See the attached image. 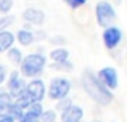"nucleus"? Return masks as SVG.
Instances as JSON below:
<instances>
[{
  "label": "nucleus",
  "instance_id": "f257e3e1",
  "mask_svg": "<svg viewBox=\"0 0 127 122\" xmlns=\"http://www.w3.org/2000/svg\"><path fill=\"white\" fill-rule=\"evenodd\" d=\"M82 88L85 90V93L92 98L95 103L101 104V106H108L113 101V92L109 88H106L105 85L100 82V79L96 77L95 72H92L90 69H85L82 72L81 77Z\"/></svg>",
  "mask_w": 127,
  "mask_h": 122
},
{
  "label": "nucleus",
  "instance_id": "f03ea898",
  "mask_svg": "<svg viewBox=\"0 0 127 122\" xmlns=\"http://www.w3.org/2000/svg\"><path fill=\"white\" fill-rule=\"evenodd\" d=\"M47 64V58L42 53H29L23 58L21 64H19V74L23 77L28 79H37L39 75L43 72Z\"/></svg>",
  "mask_w": 127,
  "mask_h": 122
},
{
  "label": "nucleus",
  "instance_id": "7ed1b4c3",
  "mask_svg": "<svg viewBox=\"0 0 127 122\" xmlns=\"http://www.w3.org/2000/svg\"><path fill=\"white\" fill-rule=\"evenodd\" d=\"M95 16H96L98 26H101L103 29H106V27H109V26H114L118 13H116L114 6H113L108 0H100L95 5Z\"/></svg>",
  "mask_w": 127,
  "mask_h": 122
},
{
  "label": "nucleus",
  "instance_id": "20e7f679",
  "mask_svg": "<svg viewBox=\"0 0 127 122\" xmlns=\"http://www.w3.org/2000/svg\"><path fill=\"white\" fill-rule=\"evenodd\" d=\"M69 92H71V80L66 77H53L50 80V87H48V98L50 100H64L68 98Z\"/></svg>",
  "mask_w": 127,
  "mask_h": 122
},
{
  "label": "nucleus",
  "instance_id": "39448f33",
  "mask_svg": "<svg viewBox=\"0 0 127 122\" xmlns=\"http://www.w3.org/2000/svg\"><path fill=\"white\" fill-rule=\"evenodd\" d=\"M24 90L32 100V103H42V100L45 98V93H47L45 82L42 79H32L29 84H26Z\"/></svg>",
  "mask_w": 127,
  "mask_h": 122
},
{
  "label": "nucleus",
  "instance_id": "423d86ee",
  "mask_svg": "<svg viewBox=\"0 0 127 122\" xmlns=\"http://www.w3.org/2000/svg\"><path fill=\"white\" fill-rule=\"evenodd\" d=\"M6 88H8V93L13 98H16L18 95H21L26 88V80L19 71H11V74L8 75V80H6Z\"/></svg>",
  "mask_w": 127,
  "mask_h": 122
},
{
  "label": "nucleus",
  "instance_id": "0eeeda50",
  "mask_svg": "<svg viewBox=\"0 0 127 122\" xmlns=\"http://www.w3.org/2000/svg\"><path fill=\"white\" fill-rule=\"evenodd\" d=\"M122 40V31L118 26H109L103 31V44L108 50H114Z\"/></svg>",
  "mask_w": 127,
  "mask_h": 122
},
{
  "label": "nucleus",
  "instance_id": "6e6552de",
  "mask_svg": "<svg viewBox=\"0 0 127 122\" xmlns=\"http://www.w3.org/2000/svg\"><path fill=\"white\" fill-rule=\"evenodd\" d=\"M96 77H98L100 82H101L106 88H109V90H113V88H116L119 85L118 71H116L114 68H111V66L101 68V69H100V72L96 74Z\"/></svg>",
  "mask_w": 127,
  "mask_h": 122
},
{
  "label": "nucleus",
  "instance_id": "1a4fd4ad",
  "mask_svg": "<svg viewBox=\"0 0 127 122\" xmlns=\"http://www.w3.org/2000/svg\"><path fill=\"white\" fill-rule=\"evenodd\" d=\"M23 19H24L26 23H29V24L40 26V24H43V21H45V13H43L42 10L35 8V6H29V8H26L24 11H23Z\"/></svg>",
  "mask_w": 127,
  "mask_h": 122
},
{
  "label": "nucleus",
  "instance_id": "9d476101",
  "mask_svg": "<svg viewBox=\"0 0 127 122\" xmlns=\"http://www.w3.org/2000/svg\"><path fill=\"white\" fill-rule=\"evenodd\" d=\"M82 119H84V109L74 103L61 113V122H82Z\"/></svg>",
  "mask_w": 127,
  "mask_h": 122
},
{
  "label": "nucleus",
  "instance_id": "9b49d317",
  "mask_svg": "<svg viewBox=\"0 0 127 122\" xmlns=\"http://www.w3.org/2000/svg\"><path fill=\"white\" fill-rule=\"evenodd\" d=\"M42 113H43L42 103H32L28 109H24V114L21 116V119L18 122H39Z\"/></svg>",
  "mask_w": 127,
  "mask_h": 122
},
{
  "label": "nucleus",
  "instance_id": "f8f14e48",
  "mask_svg": "<svg viewBox=\"0 0 127 122\" xmlns=\"http://www.w3.org/2000/svg\"><path fill=\"white\" fill-rule=\"evenodd\" d=\"M50 60L53 61V64H63V63L69 61V51L63 47H58L50 51Z\"/></svg>",
  "mask_w": 127,
  "mask_h": 122
},
{
  "label": "nucleus",
  "instance_id": "ddd939ff",
  "mask_svg": "<svg viewBox=\"0 0 127 122\" xmlns=\"http://www.w3.org/2000/svg\"><path fill=\"white\" fill-rule=\"evenodd\" d=\"M15 40H18L19 45H23V47H29V45L34 44L35 37L32 34V31H29V29H19L18 34L15 35Z\"/></svg>",
  "mask_w": 127,
  "mask_h": 122
},
{
  "label": "nucleus",
  "instance_id": "4468645a",
  "mask_svg": "<svg viewBox=\"0 0 127 122\" xmlns=\"http://www.w3.org/2000/svg\"><path fill=\"white\" fill-rule=\"evenodd\" d=\"M13 44H15V34L13 32H10L8 29L0 32V53L8 51L13 47Z\"/></svg>",
  "mask_w": 127,
  "mask_h": 122
},
{
  "label": "nucleus",
  "instance_id": "2eb2a0df",
  "mask_svg": "<svg viewBox=\"0 0 127 122\" xmlns=\"http://www.w3.org/2000/svg\"><path fill=\"white\" fill-rule=\"evenodd\" d=\"M13 103V97L8 92H0V117L8 116V109Z\"/></svg>",
  "mask_w": 127,
  "mask_h": 122
},
{
  "label": "nucleus",
  "instance_id": "dca6fc26",
  "mask_svg": "<svg viewBox=\"0 0 127 122\" xmlns=\"http://www.w3.org/2000/svg\"><path fill=\"white\" fill-rule=\"evenodd\" d=\"M6 58H8V61L10 63H13V64H21V61H23V51L19 50L18 47H11L8 51H6Z\"/></svg>",
  "mask_w": 127,
  "mask_h": 122
},
{
  "label": "nucleus",
  "instance_id": "f3484780",
  "mask_svg": "<svg viewBox=\"0 0 127 122\" xmlns=\"http://www.w3.org/2000/svg\"><path fill=\"white\" fill-rule=\"evenodd\" d=\"M23 114H24V109H23V108H19L18 104H16L15 101H13L11 106H10V109H8V116H11L15 121H19Z\"/></svg>",
  "mask_w": 127,
  "mask_h": 122
},
{
  "label": "nucleus",
  "instance_id": "a211bd4d",
  "mask_svg": "<svg viewBox=\"0 0 127 122\" xmlns=\"http://www.w3.org/2000/svg\"><path fill=\"white\" fill-rule=\"evenodd\" d=\"M56 121V113L53 109H43L39 122H55Z\"/></svg>",
  "mask_w": 127,
  "mask_h": 122
},
{
  "label": "nucleus",
  "instance_id": "6ab92c4d",
  "mask_svg": "<svg viewBox=\"0 0 127 122\" xmlns=\"http://www.w3.org/2000/svg\"><path fill=\"white\" fill-rule=\"evenodd\" d=\"M13 16H3V18H0V32L2 31H6V27H8L10 24H13Z\"/></svg>",
  "mask_w": 127,
  "mask_h": 122
},
{
  "label": "nucleus",
  "instance_id": "aec40b11",
  "mask_svg": "<svg viewBox=\"0 0 127 122\" xmlns=\"http://www.w3.org/2000/svg\"><path fill=\"white\" fill-rule=\"evenodd\" d=\"M13 8V0H0V13H8Z\"/></svg>",
  "mask_w": 127,
  "mask_h": 122
},
{
  "label": "nucleus",
  "instance_id": "412c9836",
  "mask_svg": "<svg viewBox=\"0 0 127 122\" xmlns=\"http://www.w3.org/2000/svg\"><path fill=\"white\" fill-rule=\"evenodd\" d=\"M71 104H72V100L68 97V98H64V100H60V101H58V104H56V109H60V111L63 113V111L68 109Z\"/></svg>",
  "mask_w": 127,
  "mask_h": 122
},
{
  "label": "nucleus",
  "instance_id": "4be33fe9",
  "mask_svg": "<svg viewBox=\"0 0 127 122\" xmlns=\"http://www.w3.org/2000/svg\"><path fill=\"white\" fill-rule=\"evenodd\" d=\"M66 3H68L71 8H79V6H82V5H85L87 3V0H64Z\"/></svg>",
  "mask_w": 127,
  "mask_h": 122
},
{
  "label": "nucleus",
  "instance_id": "5701e85b",
  "mask_svg": "<svg viewBox=\"0 0 127 122\" xmlns=\"http://www.w3.org/2000/svg\"><path fill=\"white\" fill-rule=\"evenodd\" d=\"M5 79H6V68L0 64V85L5 82Z\"/></svg>",
  "mask_w": 127,
  "mask_h": 122
},
{
  "label": "nucleus",
  "instance_id": "b1692460",
  "mask_svg": "<svg viewBox=\"0 0 127 122\" xmlns=\"http://www.w3.org/2000/svg\"><path fill=\"white\" fill-rule=\"evenodd\" d=\"M0 122H16V121L11 116H3V117H0Z\"/></svg>",
  "mask_w": 127,
  "mask_h": 122
},
{
  "label": "nucleus",
  "instance_id": "393cba45",
  "mask_svg": "<svg viewBox=\"0 0 127 122\" xmlns=\"http://www.w3.org/2000/svg\"><path fill=\"white\" fill-rule=\"evenodd\" d=\"M122 2V0H114V3H121Z\"/></svg>",
  "mask_w": 127,
  "mask_h": 122
},
{
  "label": "nucleus",
  "instance_id": "a878e982",
  "mask_svg": "<svg viewBox=\"0 0 127 122\" xmlns=\"http://www.w3.org/2000/svg\"><path fill=\"white\" fill-rule=\"evenodd\" d=\"M95 122H100V121H95Z\"/></svg>",
  "mask_w": 127,
  "mask_h": 122
}]
</instances>
